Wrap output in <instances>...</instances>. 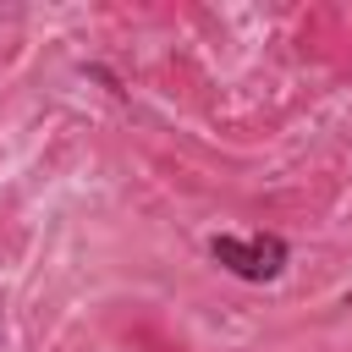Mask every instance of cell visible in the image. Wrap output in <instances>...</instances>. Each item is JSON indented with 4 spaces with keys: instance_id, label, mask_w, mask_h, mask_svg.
I'll return each instance as SVG.
<instances>
[{
    "instance_id": "1",
    "label": "cell",
    "mask_w": 352,
    "mask_h": 352,
    "mask_svg": "<svg viewBox=\"0 0 352 352\" xmlns=\"http://www.w3.org/2000/svg\"><path fill=\"white\" fill-rule=\"evenodd\" d=\"M209 258L226 264L242 280H275L286 270V242L280 236H214L209 242Z\"/></svg>"
}]
</instances>
